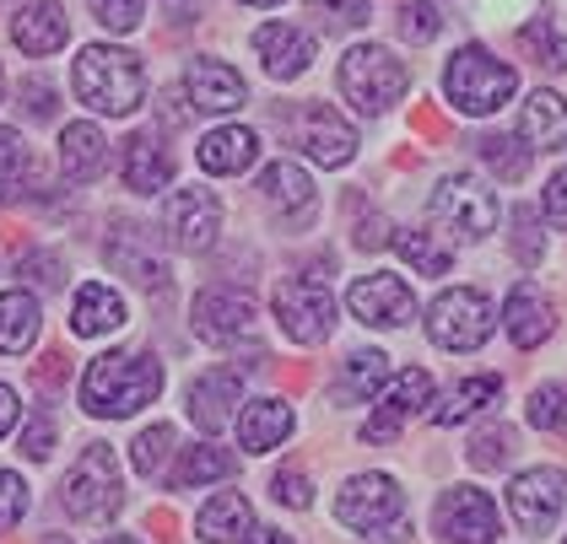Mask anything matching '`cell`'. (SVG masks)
<instances>
[{
	"mask_svg": "<svg viewBox=\"0 0 567 544\" xmlns=\"http://www.w3.org/2000/svg\"><path fill=\"white\" fill-rule=\"evenodd\" d=\"M157 394H163V362L141 356V351H109L82 377V405H87V416H103V420L135 416Z\"/></svg>",
	"mask_w": 567,
	"mask_h": 544,
	"instance_id": "obj_1",
	"label": "cell"
},
{
	"mask_svg": "<svg viewBox=\"0 0 567 544\" xmlns=\"http://www.w3.org/2000/svg\"><path fill=\"white\" fill-rule=\"evenodd\" d=\"M71 86H76V97L97 108V114H135L141 108V97H146V71H141V60L125 54V49H114V43H87L82 54H76V65H71Z\"/></svg>",
	"mask_w": 567,
	"mask_h": 544,
	"instance_id": "obj_2",
	"label": "cell"
},
{
	"mask_svg": "<svg viewBox=\"0 0 567 544\" xmlns=\"http://www.w3.org/2000/svg\"><path fill=\"white\" fill-rule=\"evenodd\" d=\"M443 92H449V103H454L460 114L486 119V114H497V108L519 92V71H514L508 60H497L492 49L465 43V49L449 60V71H443Z\"/></svg>",
	"mask_w": 567,
	"mask_h": 544,
	"instance_id": "obj_3",
	"label": "cell"
},
{
	"mask_svg": "<svg viewBox=\"0 0 567 544\" xmlns=\"http://www.w3.org/2000/svg\"><path fill=\"white\" fill-rule=\"evenodd\" d=\"M405 86H411V76H405V65L394 60L390 49H379V43L347 49V60H341V92H347V103L357 114L373 119V114L394 108L405 97Z\"/></svg>",
	"mask_w": 567,
	"mask_h": 544,
	"instance_id": "obj_4",
	"label": "cell"
},
{
	"mask_svg": "<svg viewBox=\"0 0 567 544\" xmlns=\"http://www.w3.org/2000/svg\"><path fill=\"white\" fill-rule=\"evenodd\" d=\"M120 502H125V485H120V459H114V448L87 442L82 459L71 463L65 485H60V506H65L71 517H82V523H97V517L120 512Z\"/></svg>",
	"mask_w": 567,
	"mask_h": 544,
	"instance_id": "obj_5",
	"label": "cell"
},
{
	"mask_svg": "<svg viewBox=\"0 0 567 544\" xmlns=\"http://www.w3.org/2000/svg\"><path fill=\"white\" fill-rule=\"evenodd\" d=\"M276 324L298 345H319L336 335V292L319 275H287L276 286Z\"/></svg>",
	"mask_w": 567,
	"mask_h": 544,
	"instance_id": "obj_6",
	"label": "cell"
},
{
	"mask_svg": "<svg viewBox=\"0 0 567 544\" xmlns=\"http://www.w3.org/2000/svg\"><path fill=\"white\" fill-rule=\"evenodd\" d=\"M492 329H497V313L476 286H454L427 307V335L443 351H481L492 339Z\"/></svg>",
	"mask_w": 567,
	"mask_h": 544,
	"instance_id": "obj_7",
	"label": "cell"
},
{
	"mask_svg": "<svg viewBox=\"0 0 567 544\" xmlns=\"http://www.w3.org/2000/svg\"><path fill=\"white\" fill-rule=\"evenodd\" d=\"M433 221L449 227L454 238H465V243H481L497 227V195L471 172H454L433 189Z\"/></svg>",
	"mask_w": 567,
	"mask_h": 544,
	"instance_id": "obj_8",
	"label": "cell"
},
{
	"mask_svg": "<svg viewBox=\"0 0 567 544\" xmlns=\"http://www.w3.org/2000/svg\"><path fill=\"white\" fill-rule=\"evenodd\" d=\"M405 512V491L394 474H351L336 496V517L357 534H379Z\"/></svg>",
	"mask_w": 567,
	"mask_h": 544,
	"instance_id": "obj_9",
	"label": "cell"
},
{
	"mask_svg": "<svg viewBox=\"0 0 567 544\" xmlns=\"http://www.w3.org/2000/svg\"><path fill=\"white\" fill-rule=\"evenodd\" d=\"M508 512H514V523H519L524 534H551L557 517L567 512V474L563 469H546V463L514 474V485H508Z\"/></svg>",
	"mask_w": 567,
	"mask_h": 544,
	"instance_id": "obj_10",
	"label": "cell"
},
{
	"mask_svg": "<svg viewBox=\"0 0 567 544\" xmlns=\"http://www.w3.org/2000/svg\"><path fill=\"white\" fill-rule=\"evenodd\" d=\"M437 534L449 544H497V534H503L497 502L486 491H476V485L443 491V502H437Z\"/></svg>",
	"mask_w": 567,
	"mask_h": 544,
	"instance_id": "obj_11",
	"label": "cell"
},
{
	"mask_svg": "<svg viewBox=\"0 0 567 544\" xmlns=\"http://www.w3.org/2000/svg\"><path fill=\"white\" fill-rule=\"evenodd\" d=\"M292 146H303L319 168H347L357 157V135L330 103H303L292 114Z\"/></svg>",
	"mask_w": 567,
	"mask_h": 544,
	"instance_id": "obj_12",
	"label": "cell"
},
{
	"mask_svg": "<svg viewBox=\"0 0 567 544\" xmlns=\"http://www.w3.org/2000/svg\"><path fill=\"white\" fill-rule=\"evenodd\" d=\"M433 405V373H422V367H411V373H400L384 383V394H379V410L373 420H362V442H394L400 437V426L411 416H422Z\"/></svg>",
	"mask_w": 567,
	"mask_h": 544,
	"instance_id": "obj_13",
	"label": "cell"
},
{
	"mask_svg": "<svg viewBox=\"0 0 567 544\" xmlns=\"http://www.w3.org/2000/svg\"><path fill=\"white\" fill-rule=\"evenodd\" d=\"M163 227H168L174 249H184V253L212 249L221 232L217 195H212V189H174V195L163 200Z\"/></svg>",
	"mask_w": 567,
	"mask_h": 544,
	"instance_id": "obj_14",
	"label": "cell"
},
{
	"mask_svg": "<svg viewBox=\"0 0 567 544\" xmlns=\"http://www.w3.org/2000/svg\"><path fill=\"white\" fill-rule=\"evenodd\" d=\"M347 307L357 313V324H368V329H400V324L416 318L411 286H405L400 275H384V270H379V275H362L347 292Z\"/></svg>",
	"mask_w": 567,
	"mask_h": 544,
	"instance_id": "obj_15",
	"label": "cell"
},
{
	"mask_svg": "<svg viewBox=\"0 0 567 544\" xmlns=\"http://www.w3.org/2000/svg\"><path fill=\"white\" fill-rule=\"evenodd\" d=\"M249 324H255V302L233 286H206L189 307V329L206 345H233V339L249 335Z\"/></svg>",
	"mask_w": 567,
	"mask_h": 544,
	"instance_id": "obj_16",
	"label": "cell"
},
{
	"mask_svg": "<svg viewBox=\"0 0 567 544\" xmlns=\"http://www.w3.org/2000/svg\"><path fill=\"white\" fill-rule=\"evenodd\" d=\"M260 200L270 206V216L281 221V227H308L313 221V206H319V195H313V178H308L298 163H270L260 178Z\"/></svg>",
	"mask_w": 567,
	"mask_h": 544,
	"instance_id": "obj_17",
	"label": "cell"
},
{
	"mask_svg": "<svg viewBox=\"0 0 567 544\" xmlns=\"http://www.w3.org/2000/svg\"><path fill=\"white\" fill-rule=\"evenodd\" d=\"M65 39H71V17H65L60 0H28V6L11 17V43H17L22 54H33V60L65 49Z\"/></svg>",
	"mask_w": 567,
	"mask_h": 544,
	"instance_id": "obj_18",
	"label": "cell"
},
{
	"mask_svg": "<svg viewBox=\"0 0 567 544\" xmlns=\"http://www.w3.org/2000/svg\"><path fill=\"white\" fill-rule=\"evenodd\" d=\"M184 86H189V108H200V114H233L249 103V86L227 60H195Z\"/></svg>",
	"mask_w": 567,
	"mask_h": 544,
	"instance_id": "obj_19",
	"label": "cell"
},
{
	"mask_svg": "<svg viewBox=\"0 0 567 544\" xmlns=\"http://www.w3.org/2000/svg\"><path fill=\"white\" fill-rule=\"evenodd\" d=\"M120 178H125V189L131 195H163L168 184H174V157L163 151V140L157 135H131L125 146H120Z\"/></svg>",
	"mask_w": 567,
	"mask_h": 544,
	"instance_id": "obj_20",
	"label": "cell"
},
{
	"mask_svg": "<svg viewBox=\"0 0 567 544\" xmlns=\"http://www.w3.org/2000/svg\"><path fill=\"white\" fill-rule=\"evenodd\" d=\"M233 405H244V377L227 373V367H212V373L195 377V388H189V420L212 437L221 431L227 420H233Z\"/></svg>",
	"mask_w": 567,
	"mask_h": 544,
	"instance_id": "obj_21",
	"label": "cell"
},
{
	"mask_svg": "<svg viewBox=\"0 0 567 544\" xmlns=\"http://www.w3.org/2000/svg\"><path fill=\"white\" fill-rule=\"evenodd\" d=\"M109 259L141 281V286H168V264H163V253H157V238L146 232V227H135V221H120V232L109 238Z\"/></svg>",
	"mask_w": 567,
	"mask_h": 544,
	"instance_id": "obj_22",
	"label": "cell"
},
{
	"mask_svg": "<svg viewBox=\"0 0 567 544\" xmlns=\"http://www.w3.org/2000/svg\"><path fill=\"white\" fill-rule=\"evenodd\" d=\"M255 54L265 60V71H270L276 82H292V76H303L308 60H313V39H308L303 28L265 22L260 33H255Z\"/></svg>",
	"mask_w": 567,
	"mask_h": 544,
	"instance_id": "obj_23",
	"label": "cell"
},
{
	"mask_svg": "<svg viewBox=\"0 0 567 544\" xmlns=\"http://www.w3.org/2000/svg\"><path fill=\"white\" fill-rule=\"evenodd\" d=\"M255 157H260V135L244 125H221L212 129L200 146H195V163L200 172H217V178H233V172L255 168Z\"/></svg>",
	"mask_w": 567,
	"mask_h": 544,
	"instance_id": "obj_24",
	"label": "cell"
},
{
	"mask_svg": "<svg viewBox=\"0 0 567 544\" xmlns=\"http://www.w3.org/2000/svg\"><path fill=\"white\" fill-rule=\"evenodd\" d=\"M503 324H508V339H514L519 351H535L540 339L551 335V302H546V292H540L535 281H519V286L508 292Z\"/></svg>",
	"mask_w": 567,
	"mask_h": 544,
	"instance_id": "obj_25",
	"label": "cell"
},
{
	"mask_svg": "<svg viewBox=\"0 0 567 544\" xmlns=\"http://www.w3.org/2000/svg\"><path fill=\"white\" fill-rule=\"evenodd\" d=\"M287 431H292V405L287 399H255L238 416V448L244 453H270V448L287 442Z\"/></svg>",
	"mask_w": 567,
	"mask_h": 544,
	"instance_id": "obj_26",
	"label": "cell"
},
{
	"mask_svg": "<svg viewBox=\"0 0 567 544\" xmlns=\"http://www.w3.org/2000/svg\"><path fill=\"white\" fill-rule=\"evenodd\" d=\"M60 168L71 184H92L109 168V140L97 125H65L60 129Z\"/></svg>",
	"mask_w": 567,
	"mask_h": 544,
	"instance_id": "obj_27",
	"label": "cell"
},
{
	"mask_svg": "<svg viewBox=\"0 0 567 544\" xmlns=\"http://www.w3.org/2000/svg\"><path fill=\"white\" fill-rule=\"evenodd\" d=\"M44 329V307L28 292H0V351L6 356H28L33 339Z\"/></svg>",
	"mask_w": 567,
	"mask_h": 544,
	"instance_id": "obj_28",
	"label": "cell"
},
{
	"mask_svg": "<svg viewBox=\"0 0 567 544\" xmlns=\"http://www.w3.org/2000/svg\"><path fill=\"white\" fill-rule=\"evenodd\" d=\"M120 324H125V296L114 286H103V281H87L76 292V307H71V329L92 339V335H114Z\"/></svg>",
	"mask_w": 567,
	"mask_h": 544,
	"instance_id": "obj_29",
	"label": "cell"
},
{
	"mask_svg": "<svg viewBox=\"0 0 567 544\" xmlns=\"http://www.w3.org/2000/svg\"><path fill=\"white\" fill-rule=\"evenodd\" d=\"M249 496L244 491H221V496H212V502L200 506V517H195V534L206 544H233L244 540V529H249Z\"/></svg>",
	"mask_w": 567,
	"mask_h": 544,
	"instance_id": "obj_30",
	"label": "cell"
},
{
	"mask_svg": "<svg viewBox=\"0 0 567 544\" xmlns=\"http://www.w3.org/2000/svg\"><path fill=\"white\" fill-rule=\"evenodd\" d=\"M503 399V377L497 373H481V377H465V383H454L443 399H437L433 420L437 426H460V420H471L476 410H486V405H497Z\"/></svg>",
	"mask_w": 567,
	"mask_h": 544,
	"instance_id": "obj_31",
	"label": "cell"
},
{
	"mask_svg": "<svg viewBox=\"0 0 567 544\" xmlns=\"http://www.w3.org/2000/svg\"><path fill=\"white\" fill-rule=\"evenodd\" d=\"M524 140L529 146H546V151H567V103L557 92H535L524 103Z\"/></svg>",
	"mask_w": 567,
	"mask_h": 544,
	"instance_id": "obj_32",
	"label": "cell"
},
{
	"mask_svg": "<svg viewBox=\"0 0 567 544\" xmlns=\"http://www.w3.org/2000/svg\"><path fill=\"white\" fill-rule=\"evenodd\" d=\"M238 469L233 453H221L212 442H195V448H184V459L174 469V491H195V485H212V480H227Z\"/></svg>",
	"mask_w": 567,
	"mask_h": 544,
	"instance_id": "obj_33",
	"label": "cell"
},
{
	"mask_svg": "<svg viewBox=\"0 0 567 544\" xmlns=\"http://www.w3.org/2000/svg\"><path fill=\"white\" fill-rule=\"evenodd\" d=\"M384 383H390V356L384 351L347 356V373H341V394L347 399H373V394H384Z\"/></svg>",
	"mask_w": 567,
	"mask_h": 544,
	"instance_id": "obj_34",
	"label": "cell"
},
{
	"mask_svg": "<svg viewBox=\"0 0 567 544\" xmlns=\"http://www.w3.org/2000/svg\"><path fill=\"white\" fill-rule=\"evenodd\" d=\"M481 163L497 172L503 184H519L524 172H529V146H524L519 135H508V129L503 135H486L481 140Z\"/></svg>",
	"mask_w": 567,
	"mask_h": 544,
	"instance_id": "obj_35",
	"label": "cell"
},
{
	"mask_svg": "<svg viewBox=\"0 0 567 544\" xmlns=\"http://www.w3.org/2000/svg\"><path fill=\"white\" fill-rule=\"evenodd\" d=\"M394 249H400L405 264H416V275H449V264H454V253L443 249L433 232H416V227H411V232H400V238H394Z\"/></svg>",
	"mask_w": 567,
	"mask_h": 544,
	"instance_id": "obj_36",
	"label": "cell"
},
{
	"mask_svg": "<svg viewBox=\"0 0 567 544\" xmlns=\"http://www.w3.org/2000/svg\"><path fill=\"white\" fill-rule=\"evenodd\" d=\"M519 49L540 65V71H567V39L551 22H524L519 28Z\"/></svg>",
	"mask_w": 567,
	"mask_h": 544,
	"instance_id": "obj_37",
	"label": "cell"
},
{
	"mask_svg": "<svg viewBox=\"0 0 567 544\" xmlns=\"http://www.w3.org/2000/svg\"><path fill=\"white\" fill-rule=\"evenodd\" d=\"M174 453V426L168 420H157V426H146L141 437H135L131 459H135V474H146V480H157L163 474V463Z\"/></svg>",
	"mask_w": 567,
	"mask_h": 544,
	"instance_id": "obj_38",
	"label": "cell"
},
{
	"mask_svg": "<svg viewBox=\"0 0 567 544\" xmlns=\"http://www.w3.org/2000/svg\"><path fill=\"white\" fill-rule=\"evenodd\" d=\"M28 178H33V151L22 146L17 129H0V189H6V200L22 195Z\"/></svg>",
	"mask_w": 567,
	"mask_h": 544,
	"instance_id": "obj_39",
	"label": "cell"
},
{
	"mask_svg": "<svg viewBox=\"0 0 567 544\" xmlns=\"http://www.w3.org/2000/svg\"><path fill=\"white\" fill-rule=\"evenodd\" d=\"M529 426L567 437V383H546V388L529 394Z\"/></svg>",
	"mask_w": 567,
	"mask_h": 544,
	"instance_id": "obj_40",
	"label": "cell"
},
{
	"mask_svg": "<svg viewBox=\"0 0 567 544\" xmlns=\"http://www.w3.org/2000/svg\"><path fill=\"white\" fill-rule=\"evenodd\" d=\"M508 243H514V259H519V264H540V259H546V238H540V221H535V210L529 206L514 210V232H508Z\"/></svg>",
	"mask_w": 567,
	"mask_h": 544,
	"instance_id": "obj_41",
	"label": "cell"
},
{
	"mask_svg": "<svg viewBox=\"0 0 567 544\" xmlns=\"http://www.w3.org/2000/svg\"><path fill=\"white\" fill-rule=\"evenodd\" d=\"M28 506H33L28 480H22V474H11V469H0V534H11V529L28 517Z\"/></svg>",
	"mask_w": 567,
	"mask_h": 544,
	"instance_id": "obj_42",
	"label": "cell"
},
{
	"mask_svg": "<svg viewBox=\"0 0 567 544\" xmlns=\"http://www.w3.org/2000/svg\"><path fill=\"white\" fill-rule=\"evenodd\" d=\"M508 459H514V431L508 426H486L476 442H471V463L476 469H503Z\"/></svg>",
	"mask_w": 567,
	"mask_h": 544,
	"instance_id": "obj_43",
	"label": "cell"
},
{
	"mask_svg": "<svg viewBox=\"0 0 567 544\" xmlns=\"http://www.w3.org/2000/svg\"><path fill=\"white\" fill-rule=\"evenodd\" d=\"M313 17H324L330 28H362L373 17V0H308Z\"/></svg>",
	"mask_w": 567,
	"mask_h": 544,
	"instance_id": "obj_44",
	"label": "cell"
},
{
	"mask_svg": "<svg viewBox=\"0 0 567 544\" xmlns=\"http://www.w3.org/2000/svg\"><path fill=\"white\" fill-rule=\"evenodd\" d=\"M87 6L109 33H135L141 28V0H87Z\"/></svg>",
	"mask_w": 567,
	"mask_h": 544,
	"instance_id": "obj_45",
	"label": "cell"
},
{
	"mask_svg": "<svg viewBox=\"0 0 567 544\" xmlns=\"http://www.w3.org/2000/svg\"><path fill=\"white\" fill-rule=\"evenodd\" d=\"M437 28H443L437 6H405V11H400V39L405 43H433Z\"/></svg>",
	"mask_w": 567,
	"mask_h": 544,
	"instance_id": "obj_46",
	"label": "cell"
},
{
	"mask_svg": "<svg viewBox=\"0 0 567 544\" xmlns=\"http://www.w3.org/2000/svg\"><path fill=\"white\" fill-rule=\"evenodd\" d=\"M270 485H276V502L292 506V512H308V506H313V485H308L303 469H276Z\"/></svg>",
	"mask_w": 567,
	"mask_h": 544,
	"instance_id": "obj_47",
	"label": "cell"
},
{
	"mask_svg": "<svg viewBox=\"0 0 567 544\" xmlns=\"http://www.w3.org/2000/svg\"><path fill=\"white\" fill-rule=\"evenodd\" d=\"M22 453L28 459H49L54 453V420H49V410H33L28 431H22Z\"/></svg>",
	"mask_w": 567,
	"mask_h": 544,
	"instance_id": "obj_48",
	"label": "cell"
},
{
	"mask_svg": "<svg viewBox=\"0 0 567 544\" xmlns=\"http://www.w3.org/2000/svg\"><path fill=\"white\" fill-rule=\"evenodd\" d=\"M17 270H22V275L33 270V281H39V286H60V259H54V253H22V259H17Z\"/></svg>",
	"mask_w": 567,
	"mask_h": 544,
	"instance_id": "obj_49",
	"label": "cell"
},
{
	"mask_svg": "<svg viewBox=\"0 0 567 544\" xmlns=\"http://www.w3.org/2000/svg\"><path fill=\"white\" fill-rule=\"evenodd\" d=\"M546 221H551L557 232H567V168L546 184Z\"/></svg>",
	"mask_w": 567,
	"mask_h": 544,
	"instance_id": "obj_50",
	"label": "cell"
},
{
	"mask_svg": "<svg viewBox=\"0 0 567 544\" xmlns=\"http://www.w3.org/2000/svg\"><path fill=\"white\" fill-rule=\"evenodd\" d=\"M22 108H33V119H54V92H49L39 76L22 82Z\"/></svg>",
	"mask_w": 567,
	"mask_h": 544,
	"instance_id": "obj_51",
	"label": "cell"
},
{
	"mask_svg": "<svg viewBox=\"0 0 567 544\" xmlns=\"http://www.w3.org/2000/svg\"><path fill=\"white\" fill-rule=\"evenodd\" d=\"M357 243H362V249H384V243H394L390 221H384V216H362V221H357Z\"/></svg>",
	"mask_w": 567,
	"mask_h": 544,
	"instance_id": "obj_52",
	"label": "cell"
},
{
	"mask_svg": "<svg viewBox=\"0 0 567 544\" xmlns=\"http://www.w3.org/2000/svg\"><path fill=\"white\" fill-rule=\"evenodd\" d=\"M17 416H22V405H17V394H11V388L0 383V437H6V431L17 426Z\"/></svg>",
	"mask_w": 567,
	"mask_h": 544,
	"instance_id": "obj_53",
	"label": "cell"
},
{
	"mask_svg": "<svg viewBox=\"0 0 567 544\" xmlns=\"http://www.w3.org/2000/svg\"><path fill=\"white\" fill-rule=\"evenodd\" d=\"M244 544H292V534H281V529H255Z\"/></svg>",
	"mask_w": 567,
	"mask_h": 544,
	"instance_id": "obj_54",
	"label": "cell"
},
{
	"mask_svg": "<svg viewBox=\"0 0 567 544\" xmlns=\"http://www.w3.org/2000/svg\"><path fill=\"white\" fill-rule=\"evenodd\" d=\"M103 544H141V540H131V534H114V540H103Z\"/></svg>",
	"mask_w": 567,
	"mask_h": 544,
	"instance_id": "obj_55",
	"label": "cell"
},
{
	"mask_svg": "<svg viewBox=\"0 0 567 544\" xmlns=\"http://www.w3.org/2000/svg\"><path fill=\"white\" fill-rule=\"evenodd\" d=\"M244 6H281V0H244Z\"/></svg>",
	"mask_w": 567,
	"mask_h": 544,
	"instance_id": "obj_56",
	"label": "cell"
},
{
	"mask_svg": "<svg viewBox=\"0 0 567 544\" xmlns=\"http://www.w3.org/2000/svg\"><path fill=\"white\" fill-rule=\"evenodd\" d=\"M551 6H557V11H563V17H567V0H551Z\"/></svg>",
	"mask_w": 567,
	"mask_h": 544,
	"instance_id": "obj_57",
	"label": "cell"
},
{
	"mask_svg": "<svg viewBox=\"0 0 567 544\" xmlns=\"http://www.w3.org/2000/svg\"><path fill=\"white\" fill-rule=\"evenodd\" d=\"M49 544H71V540H49Z\"/></svg>",
	"mask_w": 567,
	"mask_h": 544,
	"instance_id": "obj_58",
	"label": "cell"
},
{
	"mask_svg": "<svg viewBox=\"0 0 567 544\" xmlns=\"http://www.w3.org/2000/svg\"><path fill=\"white\" fill-rule=\"evenodd\" d=\"M0 206H6V189H0Z\"/></svg>",
	"mask_w": 567,
	"mask_h": 544,
	"instance_id": "obj_59",
	"label": "cell"
},
{
	"mask_svg": "<svg viewBox=\"0 0 567 544\" xmlns=\"http://www.w3.org/2000/svg\"><path fill=\"white\" fill-rule=\"evenodd\" d=\"M0 92H6V76H0Z\"/></svg>",
	"mask_w": 567,
	"mask_h": 544,
	"instance_id": "obj_60",
	"label": "cell"
},
{
	"mask_svg": "<svg viewBox=\"0 0 567 544\" xmlns=\"http://www.w3.org/2000/svg\"><path fill=\"white\" fill-rule=\"evenodd\" d=\"M563 544H567V540H563Z\"/></svg>",
	"mask_w": 567,
	"mask_h": 544,
	"instance_id": "obj_61",
	"label": "cell"
}]
</instances>
